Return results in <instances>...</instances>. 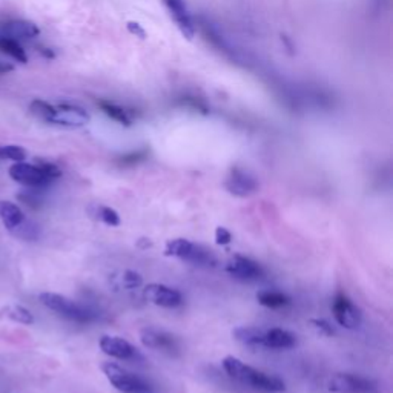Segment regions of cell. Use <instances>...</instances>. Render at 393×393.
Returning a JSON list of instances; mask_svg holds the SVG:
<instances>
[{
    "label": "cell",
    "instance_id": "6da1fadb",
    "mask_svg": "<svg viewBox=\"0 0 393 393\" xmlns=\"http://www.w3.org/2000/svg\"><path fill=\"white\" fill-rule=\"evenodd\" d=\"M40 301L43 306H47L48 309L57 312L59 315H62L68 320L75 321V322H91L95 318V313L90 309L83 308V306L74 303L73 300L66 298L64 295L59 294H42Z\"/></svg>",
    "mask_w": 393,
    "mask_h": 393
},
{
    "label": "cell",
    "instance_id": "7a4b0ae2",
    "mask_svg": "<svg viewBox=\"0 0 393 393\" xmlns=\"http://www.w3.org/2000/svg\"><path fill=\"white\" fill-rule=\"evenodd\" d=\"M103 373L117 390L123 393H150V386L137 375L128 372L114 363H104L102 365Z\"/></svg>",
    "mask_w": 393,
    "mask_h": 393
},
{
    "label": "cell",
    "instance_id": "3957f363",
    "mask_svg": "<svg viewBox=\"0 0 393 393\" xmlns=\"http://www.w3.org/2000/svg\"><path fill=\"white\" fill-rule=\"evenodd\" d=\"M90 121V114L83 108L71 103L52 104L51 114L47 123L65 126V128H82Z\"/></svg>",
    "mask_w": 393,
    "mask_h": 393
},
{
    "label": "cell",
    "instance_id": "277c9868",
    "mask_svg": "<svg viewBox=\"0 0 393 393\" xmlns=\"http://www.w3.org/2000/svg\"><path fill=\"white\" fill-rule=\"evenodd\" d=\"M332 312H334V317L339 326H343L346 329H356L361 325L363 313L361 309L358 308L352 303V300L349 298L346 294H337L332 303Z\"/></svg>",
    "mask_w": 393,
    "mask_h": 393
},
{
    "label": "cell",
    "instance_id": "5b68a950",
    "mask_svg": "<svg viewBox=\"0 0 393 393\" xmlns=\"http://www.w3.org/2000/svg\"><path fill=\"white\" fill-rule=\"evenodd\" d=\"M10 177L14 181L20 183V185L30 186V188H45L49 185L51 181H54L47 176L45 171H43L37 163L30 164V163H23V162L14 163L11 166Z\"/></svg>",
    "mask_w": 393,
    "mask_h": 393
},
{
    "label": "cell",
    "instance_id": "8992f818",
    "mask_svg": "<svg viewBox=\"0 0 393 393\" xmlns=\"http://www.w3.org/2000/svg\"><path fill=\"white\" fill-rule=\"evenodd\" d=\"M329 390L334 393H370L375 390V384L355 375L337 373L329 381Z\"/></svg>",
    "mask_w": 393,
    "mask_h": 393
},
{
    "label": "cell",
    "instance_id": "52a82bcc",
    "mask_svg": "<svg viewBox=\"0 0 393 393\" xmlns=\"http://www.w3.org/2000/svg\"><path fill=\"white\" fill-rule=\"evenodd\" d=\"M226 189L237 197H249L258 189L257 180L249 172L240 168H232L224 183Z\"/></svg>",
    "mask_w": 393,
    "mask_h": 393
},
{
    "label": "cell",
    "instance_id": "ba28073f",
    "mask_svg": "<svg viewBox=\"0 0 393 393\" xmlns=\"http://www.w3.org/2000/svg\"><path fill=\"white\" fill-rule=\"evenodd\" d=\"M145 298L162 308H177L183 303V296L179 291L164 284H147L143 291Z\"/></svg>",
    "mask_w": 393,
    "mask_h": 393
},
{
    "label": "cell",
    "instance_id": "9c48e42d",
    "mask_svg": "<svg viewBox=\"0 0 393 393\" xmlns=\"http://www.w3.org/2000/svg\"><path fill=\"white\" fill-rule=\"evenodd\" d=\"M164 5L168 8V11L174 22L177 23L179 30L186 39H192L195 34V25L192 20V16L185 0H164Z\"/></svg>",
    "mask_w": 393,
    "mask_h": 393
},
{
    "label": "cell",
    "instance_id": "30bf717a",
    "mask_svg": "<svg viewBox=\"0 0 393 393\" xmlns=\"http://www.w3.org/2000/svg\"><path fill=\"white\" fill-rule=\"evenodd\" d=\"M241 382L249 384L250 387H254L257 390L269 392V393L284 392V389H286L284 382L279 378L272 377V375H267L265 372H260L254 368H250V365H249V369H248L246 375H244V378H243Z\"/></svg>",
    "mask_w": 393,
    "mask_h": 393
},
{
    "label": "cell",
    "instance_id": "8fae6325",
    "mask_svg": "<svg viewBox=\"0 0 393 393\" xmlns=\"http://www.w3.org/2000/svg\"><path fill=\"white\" fill-rule=\"evenodd\" d=\"M40 30L36 23L28 20H11L0 23V37L13 39V40H28L37 37Z\"/></svg>",
    "mask_w": 393,
    "mask_h": 393
},
{
    "label": "cell",
    "instance_id": "7c38bea8",
    "mask_svg": "<svg viewBox=\"0 0 393 393\" xmlns=\"http://www.w3.org/2000/svg\"><path fill=\"white\" fill-rule=\"evenodd\" d=\"M226 272L240 279H255L263 275V270L258 263L241 255H235L228 261Z\"/></svg>",
    "mask_w": 393,
    "mask_h": 393
},
{
    "label": "cell",
    "instance_id": "4fadbf2b",
    "mask_svg": "<svg viewBox=\"0 0 393 393\" xmlns=\"http://www.w3.org/2000/svg\"><path fill=\"white\" fill-rule=\"evenodd\" d=\"M100 349L107 355L112 358H119V360H131V358H134L137 353L135 349L131 346L126 339L119 337H102Z\"/></svg>",
    "mask_w": 393,
    "mask_h": 393
},
{
    "label": "cell",
    "instance_id": "5bb4252c",
    "mask_svg": "<svg viewBox=\"0 0 393 393\" xmlns=\"http://www.w3.org/2000/svg\"><path fill=\"white\" fill-rule=\"evenodd\" d=\"M140 339H142L143 346L150 349H159V351H174L176 349V339H174V337L154 327H145L140 332Z\"/></svg>",
    "mask_w": 393,
    "mask_h": 393
},
{
    "label": "cell",
    "instance_id": "9a60e30c",
    "mask_svg": "<svg viewBox=\"0 0 393 393\" xmlns=\"http://www.w3.org/2000/svg\"><path fill=\"white\" fill-rule=\"evenodd\" d=\"M0 220H2L8 231L13 232L17 226H20L25 222V215L17 205L0 200Z\"/></svg>",
    "mask_w": 393,
    "mask_h": 393
},
{
    "label": "cell",
    "instance_id": "2e32d148",
    "mask_svg": "<svg viewBox=\"0 0 393 393\" xmlns=\"http://www.w3.org/2000/svg\"><path fill=\"white\" fill-rule=\"evenodd\" d=\"M296 343L295 337L284 329H270L265 332V343L263 346L270 349H291Z\"/></svg>",
    "mask_w": 393,
    "mask_h": 393
},
{
    "label": "cell",
    "instance_id": "e0dca14e",
    "mask_svg": "<svg viewBox=\"0 0 393 393\" xmlns=\"http://www.w3.org/2000/svg\"><path fill=\"white\" fill-rule=\"evenodd\" d=\"M265 332L260 327L252 326H243L234 330V337L238 343L246 346H263L265 343Z\"/></svg>",
    "mask_w": 393,
    "mask_h": 393
},
{
    "label": "cell",
    "instance_id": "ac0fdd59",
    "mask_svg": "<svg viewBox=\"0 0 393 393\" xmlns=\"http://www.w3.org/2000/svg\"><path fill=\"white\" fill-rule=\"evenodd\" d=\"M183 260H186L195 266H205V267H212L217 265V258L214 257L211 250H207L203 246H198V244L194 243H192L191 250Z\"/></svg>",
    "mask_w": 393,
    "mask_h": 393
},
{
    "label": "cell",
    "instance_id": "d6986e66",
    "mask_svg": "<svg viewBox=\"0 0 393 393\" xmlns=\"http://www.w3.org/2000/svg\"><path fill=\"white\" fill-rule=\"evenodd\" d=\"M0 51H2L4 54L13 57L14 60H17V62H20V64L28 62V56H26L25 49L17 40L0 37Z\"/></svg>",
    "mask_w": 393,
    "mask_h": 393
},
{
    "label": "cell",
    "instance_id": "ffe728a7",
    "mask_svg": "<svg viewBox=\"0 0 393 393\" xmlns=\"http://www.w3.org/2000/svg\"><path fill=\"white\" fill-rule=\"evenodd\" d=\"M257 300L261 306H266V308H270V309L284 308V306L291 304L289 296L282 292H270V291L260 292V294H257Z\"/></svg>",
    "mask_w": 393,
    "mask_h": 393
},
{
    "label": "cell",
    "instance_id": "44dd1931",
    "mask_svg": "<svg viewBox=\"0 0 393 393\" xmlns=\"http://www.w3.org/2000/svg\"><path fill=\"white\" fill-rule=\"evenodd\" d=\"M99 107L102 108V111L104 112V114H107L108 117H111L112 120L119 121L120 125L131 126V123H133V119H131L128 112L121 107H119V104L111 103V102H100Z\"/></svg>",
    "mask_w": 393,
    "mask_h": 393
},
{
    "label": "cell",
    "instance_id": "7402d4cb",
    "mask_svg": "<svg viewBox=\"0 0 393 393\" xmlns=\"http://www.w3.org/2000/svg\"><path fill=\"white\" fill-rule=\"evenodd\" d=\"M91 217H94L95 220H99L108 226H119L120 224V217L119 214L108 206H92L90 207Z\"/></svg>",
    "mask_w": 393,
    "mask_h": 393
},
{
    "label": "cell",
    "instance_id": "603a6c76",
    "mask_svg": "<svg viewBox=\"0 0 393 393\" xmlns=\"http://www.w3.org/2000/svg\"><path fill=\"white\" fill-rule=\"evenodd\" d=\"M223 368L229 377H232L234 380L243 381L244 375H246V372L249 369V365H246L241 360H238V358H235V356H226L223 360Z\"/></svg>",
    "mask_w": 393,
    "mask_h": 393
},
{
    "label": "cell",
    "instance_id": "cb8c5ba5",
    "mask_svg": "<svg viewBox=\"0 0 393 393\" xmlns=\"http://www.w3.org/2000/svg\"><path fill=\"white\" fill-rule=\"evenodd\" d=\"M192 248V243L186 238H177V240H171L168 241L164 248V255L168 257H179V258H185L188 255V252Z\"/></svg>",
    "mask_w": 393,
    "mask_h": 393
},
{
    "label": "cell",
    "instance_id": "d4e9b609",
    "mask_svg": "<svg viewBox=\"0 0 393 393\" xmlns=\"http://www.w3.org/2000/svg\"><path fill=\"white\" fill-rule=\"evenodd\" d=\"M114 283L117 287H123V289H135L143 283V278L140 274L133 272V270H123L120 277H114Z\"/></svg>",
    "mask_w": 393,
    "mask_h": 393
},
{
    "label": "cell",
    "instance_id": "484cf974",
    "mask_svg": "<svg viewBox=\"0 0 393 393\" xmlns=\"http://www.w3.org/2000/svg\"><path fill=\"white\" fill-rule=\"evenodd\" d=\"M6 315L11 320L20 322V325H32L34 322L32 313L28 309H25L23 306H11V308L6 309Z\"/></svg>",
    "mask_w": 393,
    "mask_h": 393
},
{
    "label": "cell",
    "instance_id": "4316f807",
    "mask_svg": "<svg viewBox=\"0 0 393 393\" xmlns=\"http://www.w3.org/2000/svg\"><path fill=\"white\" fill-rule=\"evenodd\" d=\"M0 159L13 160L14 163L23 162L26 159V151L20 146H0Z\"/></svg>",
    "mask_w": 393,
    "mask_h": 393
},
{
    "label": "cell",
    "instance_id": "83f0119b",
    "mask_svg": "<svg viewBox=\"0 0 393 393\" xmlns=\"http://www.w3.org/2000/svg\"><path fill=\"white\" fill-rule=\"evenodd\" d=\"M17 198H19L20 202H23L26 206H30V207H32V209H37V207H40V205H42L40 198H39L36 194H31V192H25V194L17 195Z\"/></svg>",
    "mask_w": 393,
    "mask_h": 393
},
{
    "label": "cell",
    "instance_id": "f1b7e54d",
    "mask_svg": "<svg viewBox=\"0 0 393 393\" xmlns=\"http://www.w3.org/2000/svg\"><path fill=\"white\" fill-rule=\"evenodd\" d=\"M231 240H232V235H231V232L226 229V228H217V231H215V241H217V244H222V246H224V244H229L231 243Z\"/></svg>",
    "mask_w": 393,
    "mask_h": 393
},
{
    "label": "cell",
    "instance_id": "f546056e",
    "mask_svg": "<svg viewBox=\"0 0 393 393\" xmlns=\"http://www.w3.org/2000/svg\"><path fill=\"white\" fill-rule=\"evenodd\" d=\"M313 325H315V327L322 332L325 335H334V329H332V326L329 325V322L326 320H313L312 321Z\"/></svg>",
    "mask_w": 393,
    "mask_h": 393
},
{
    "label": "cell",
    "instance_id": "4dcf8cb0",
    "mask_svg": "<svg viewBox=\"0 0 393 393\" xmlns=\"http://www.w3.org/2000/svg\"><path fill=\"white\" fill-rule=\"evenodd\" d=\"M128 30L133 32V34H135V37H140V39H146V32H145V30L142 28V26H140L137 22H129L128 23Z\"/></svg>",
    "mask_w": 393,
    "mask_h": 393
},
{
    "label": "cell",
    "instance_id": "1f68e13d",
    "mask_svg": "<svg viewBox=\"0 0 393 393\" xmlns=\"http://www.w3.org/2000/svg\"><path fill=\"white\" fill-rule=\"evenodd\" d=\"M13 65H8V64H2L0 62V74H6V73H11L13 71Z\"/></svg>",
    "mask_w": 393,
    "mask_h": 393
}]
</instances>
